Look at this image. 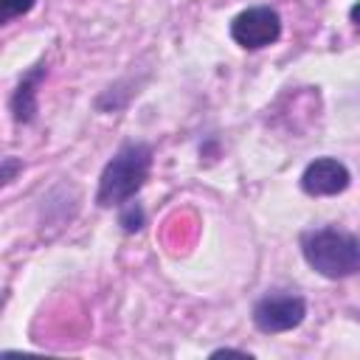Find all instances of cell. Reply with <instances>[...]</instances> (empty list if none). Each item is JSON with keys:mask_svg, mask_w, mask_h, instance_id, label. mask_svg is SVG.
<instances>
[{"mask_svg": "<svg viewBox=\"0 0 360 360\" xmlns=\"http://www.w3.org/2000/svg\"><path fill=\"white\" fill-rule=\"evenodd\" d=\"M231 37L236 45H242L248 51L273 45L281 37V17L270 6H250L233 17Z\"/></svg>", "mask_w": 360, "mask_h": 360, "instance_id": "4", "label": "cell"}, {"mask_svg": "<svg viewBox=\"0 0 360 360\" xmlns=\"http://www.w3.org/2000/svg\"><path fill=\"white\" fill-rule=\"evenodd\" d=\"M349 169L338 158H315L304 174H301V188L309 197H332L349 188Z\"/></svg>", "mask_w": 360, "mask_h": 360, "instance_id": "5", "label": "cell"}, {"mask_svg": "<svg viewBox=\"0 0 360 360\" xmlns=\"http://www.w3.org/2000/svg\"><path fill=\"white\" fill-rule=\"evenodd\" d=\"M307 264L323 278H349L360 273V239L338 228H318L301 236Z\"/></svg>", "mask_w": 360, "mask_h": 360, "instance_id": "2", "label": "cell"}, {"mask_svg": "<svg viewBox=\"0 0 360 360\" xmlns=\"http://www.w3.org/2000/svg\"><path fill=\"white\" fill-rule=\"evenodd\" d=\"M118 222H121V228H124L127 233L141 231V228H143V208H141L138 202H127L124 211H121V217H118Z\"/></svg>", "mask_w": 360, "mask_h": 360, "instance_id": "7", "label": "cell"}, {"mask_svg": "<svg viewBox=\"0 0 360 360\" xmlns=\"http://www.w3.org/2000/svg\"><path fill=\"white\" fill-rule=\"evenodd\" d=\"M34 8V0H0V20L8 22L11 17L28 14Z\"/></svg>", "mask_w": 360, "mask_h": 360, "instance_id": "8", "label": "cell"}, {"mask_svg": "<svg viewBox=\"0 0 360 360\" xmlns=\"http://www.w3.org/2000/svg\"><path fill=\"white\" fill-rule=\"evenodd\" d=\"M152 169V146L132 141L124 143L104 166L101 177H98V191H96V202L101 208H112V205H124L129 202L146 183Z\"/></svg>", "mask_w": 360, "mask_h": 360, "instance_id": "1", "label": "cell"}, {"mask_svg": "<svg viewBox=\"0 0 360 360\" xmlns=\"http://www.w3.org/2000/svg\"><path fill=\"white\" fill-rule=\"evenodd\" d=\"M307 318V301L292 292H270L253 304V326L264 335H278L301 326Z\"/></svg>", "mask_w": 360, "mask_h": 360, "instance_id": "3", "label": "cell"}, {"mask_svg": "<svg viewBox=\"0 0 360 360\" xmlns=\"http://www.w3.org/2000/svg\"><path fill=\"white\" fill-rule=\"evenodd\" d=\"M17 169H20V160H17V158H3V174H0L3 183H8V180L14 177Z\"/></svg>", "mask_w": 360, "mask_h": 360, "instance_id": "9", "label": "cell"}, {"mask_svg": "<svg viewBox=\"0 0 360 360\" xmlns=\"http://www.w3.org/2000/svg\"><path fill=\"white\" fill-rule=\"evenodd\" d=\"M42 79H45V65H37L34 70H28L20 79V84L11 96V115H14L17 124H31L34 121V115H37V87H39Z\"/></svg>", "mask_w": 360, "mask_h": 360, "instance_id": "6", "label": "cell"}, {"mask_svg": "<svg viewBox=\"0 0 360 360\" xmlns=\"http://www.w3.org/2000/svg\"><path fill=\"white\" fill-rule=\"evenodd\" d=\"M349 17H352V22H357V25H360V0H354V6L349 8Z\"/></svg>", "mask_w": 360, "mask_h": 360, "instance_id": "10", "label": "cell"}]
</instances>
